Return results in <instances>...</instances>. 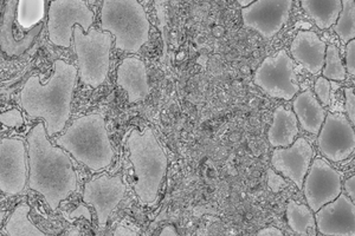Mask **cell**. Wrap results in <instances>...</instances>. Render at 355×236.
Listing matches in <instances>:
<instances>
[{
	"label": "cell",
	"instance_id": "cell-4",
	"mask_svg": "<svg viewBox=\"0 0 355 236\" xmlns=\"http://www.w3.org/2000/svg\"><path fill=\"white\" fill-rule=\"evenodd\" d=\"M127 148L137 180L134 183V192L142 204L154 203L168 167L165 150L157 142L150 127H146L142 132L137 130L130 132Z\"/></svg>",
	"mask_w": 355,
	"mask_h": 236
},
{
	"label": "cell",
	"instance_id": "cell-32",
	"mask_svg": "<svg viewBox=\"0 0 355 236\" xmlns=\"http://www.w3.org/2000/svg\"><path fill=\"white\" fill-rule=\"evenodd\" d=\"M343 188L346 190V195H347L352 201L355 200V176L349 177L347 180L345 181L343 183Z\"/></svg>",
	"mask_w": 355,
	"mask_h": 236
},
{
	"label": "cell",
	"instance_id": "cell-20",
	"mask_svg": "<svg viewBox=\"0 0 355 236\" xmlns=\"http://www.w3.org/2000/svg\"><path fill=\"white\" fill-rule=\"evenodd\" d=\"M299 120L294 111L279 105L272 114V123L268 130V140L274 148H286L293 145L299 135Z\"/></svg>",
	"mask_w": 355,
	"mask_h": 236
},
{
	"label": "cell",
	"instance_id": "cell-7",
	"mask_svg": "<svg viewBox=\"0 0 355 236\" xmlns=\"http://www.w3.org/2000/svg\"><path fill=\"white\" fill-rule=\"evenodd\" d=\"M94 20L95 15L83 0H53L48 10L49 39L55 46L69 48L73 44V28L80 25L88 33Z\"/></svg>",
	"mask_w": 355,
	"mask_h": 236
},
{
	"label": "cell",
	"instance_id": "cell-26",
	"mask_svg": "<svg viewBox=\"0 0 355 236\" xmlns=\"http://www.w3.org/2000/svg\"><path fill=\"white\" fill-rule=\"evenodd\" d=\"M322 76L328 80H338V82H343L347 77V71L340 57L339 48H336L335 45H328L326 48Z\"/></svg>",
	"mask_w": 355,
	"mask_h": 236
},
{
	"label": "cell",
	"instance_id": "cell-8",
	"mask_svg": "<svg viewBox=\"0 0 355 236\" xmlns=\"http://www.w3.org/2000/svg\"><path fill=\"white\" fill-rule=\"evenodd\" d=\"M254 83L268 96L276 100H291L300 92L295 73L294 60L287 50H279L266 57L254 71Z\"/></svg>",
	"mask_w": 355,
	"mask_h": 236
},
{
	"label": "cell",
	"instance_id": "cell-29",
	"mask_svg": "<svg viewBox=\"0 0 355 236\" xmlns=\"http://www.w3.org/2000/svg\"><path fill=\"white\" fill-rule=\"evenodd\" d=\"M345 98H346V114L352 125H355V95L354 87L345 89Z\"/></svg>",
	"mask_w": 355,
	"mask_h": 236
},
{
	"label": "cell",
	"instance_id": "cell-35",
	"mask_svg": "<svg viewBox=\"0 0 355 236\" xmlns=\"http://www.w3.org/2000/svg\"><path fill=\"white\" fill-rule=\"evenodd\" d=\"M114 235L115 236H137V234L133 230H130V228H127V227H123V226H119L116 229H115V232H114Z\"/></svg>",
	"mask_w": 355,
	"mask_h": 236
},
{
	"label": "cell",
	"instance_id": "cell-25",
	"mask_svg": "<svg viewBox=\"0 0 355 236\" xmlns=\"http://www.w3.org/2000/svg\"><path fill=\"white\" fill-rule=\"evenodd\" d=\"M341 12L331 28L343 44H347L349 40L355 38V4L354 0H341Z\"/></svg>",
	"mask_w": 355,
	"mask_h": 236
},
{
	"label": "cell",
	"instance_id": "cell-33",
	"mask_svg": "<svg viewBox=\"0 0 355 236\" xmlns=\"http://www.w3.org/2000/svg\"><path fill=\"white\" fill-rule=\"evenodd\" d=\"M85 217L89 222H92V217H90V212H89V209L83 206V203L80 204L78 206V208L76 210H73V212H70V217Z\"/></svg>",
	"mask_w": 355,
	"mask_h": 236
},
{
	"label": "cell",
	"instance_id": "cell-17",
	"mask_svg": "<svg viewBox=\"0 0 355 236\" xmlns=\"http://www.w3.org/2000/svg\"><path fill=\"white\" fill-rule=\"evenodd\" d=\"M327 44L314 31L301 30L291 42V58L311 75H319L324 64Z\"/></svg>",
	"mask_w": 355,
	"mask_h": 236
},
{
	"label": "cell",
	"instance_id": "cell-30",
	"mask_svg": "<svg viewBox=\"0 0 355 236\" xmlns=\"http://www.w3.org/2000/svg\"><path fill=\"white\" fill-rule=\"evenodd\" d=\"M346 71L348 75H355V40L352 39L346 44Z\"/></svg>",
	"mask_w": 355,
	"mask_h": 236
},
{
	"label": "cell",
	"instance_id": "cell-11",
	"mask_svg": "<svg viewBox=\"0 0 355 236\" xmlns=\"http://www.w3.org/2000/svg\"><path fill=\"white\" fill-rule=\"evenodd\" d=\"M318 135L320 152L326 160L339 163L353 155L354 125H351L345 114H327Z\"/></svg>",
	"mask_w": 355,
	"mask_h": 236
},
{
	"label": "cell",
	"instance_id": "cell-36",
	"mask_svg": "<svg viewBox=\"0 0 355 236\" xmlns=\"http://www.w3.org/2000/svg\"><path fill=\"white\" fill-rule=\"evenodd\" d=\"M160 236H178V232L173 226H166L160 232Z\"/></svg>",
	"mask_w": 355,
	"mask_h": 236
},
{
	"label": "cell",
	"instance_id": "cell-31",
	"mask_svg": "<svg viewBox=\"0 0 355 236\" xmlns=\"http://www.w3.org/2000/svg\"><path fill=\"white\" fill-rule=\"evenodd\" d=\"M268 185L272 192H279L283 190L284 187H287V182L279 176L272 169H268Z\"/></svg>",
	"mask_w": 355,
	"mask_h": 236
},
{
	"label": "cell",
	"instance_id": "cell-22",
	"mask_svg": "<svg viewBox=\"0 0 355 236\" xmlns=\"http://www.w3.org/2000/svg\"><path fill=\"white\" fill-rule=\"evenodd\" d=\"M30 212L31 207L26 202L18 204L5 224V234L8 236H45L44 233L28 220Z\"/></svg>",
	"mask_w": 355,
	"mask_h": 236
},
{
	"label": "cell",
	"instance_id": "cell-5",
	"mask_svg": "<svg viewBox=\"0 0 355 236\" xmlns=\"http://www.w3.org/2000/svg\"><path fill=\"white\" fill-rule=\"evenodd\" d=\"M100 28L112 33L115 48L125 53H139L150 39V20L137 0H103Z\"/></svg>",
	"mask_w": 355,
	"mask_h": 236
},
{
	"label": "cell",
	"instance_id": "cell-37",
	"mask_svg": "<svg viewBox=\"0 0 355 236\" xmlns=\"http://www.w3.org/2000/svg\"><path fill=\"white\" fill-rule=\"evenodd\" d=\"M239 3V6H242V8H248L249 5L252 4L256 0H236Z\"/></svg>",
	"mask_w": 355,
	"mask_h": 236
},
{
	"label": "cell",
	"instance_id": "cell-1",
	"mask_svg": "<svg viewBox=\"0 0 355 236\" xmlns=\"http://www.w3.org/2000/svg\"><path fill=\"white\" fill-rule=\"evenodd\" d=\"M28 154V188L41 194L49 207L56 210L77 188L73 161L61 147L49 140L44 122L33 127L26 137Z\"/></svg>",
	"mask_w": 355,
	"mask_h": 236
},
{
	"label": "cell",
	"instance_id": "cell-13",
	"mask_svg": "<svg viewBox=\"0 0 355 236\" xmlns=\"http://www.w3.org/2000/svg\"><path fill=\"white\" fill-rule=\"evenodd\" d=\"M125 190L127 189L120 174L115 176L105 174L85 183L83 202L95 208L98 228L103 229L107 226L110 214L125 197Z\"/></svg>",
	"mask_w": 355,
	"mask_h": 236
},
{
	"label": "cell",
	"instance_id": "cell-2",
	"mask_svg": "<svg viewBox=\"0 0 355 236\" xmlns=\"http://www.w3.org/2000/svg\"><path fill=\"white\" fill-rule=\"evenodd\" d=\"M77 77V66L56 60L45 84L40 77L30 76L21 89V108L30 118L43 120L49 138L63 131L70 120Z\"/></svg>",
	"mask_w": 355,
	"mask_h": 236
},
{
	"label": "cell",
	"instance_id": "cell-15",
	"mask_svg": "<svg viewBox=\"0 0 355 236\" xmlns=\"http://www.w3.org/2000/svg\"><path fill=\"white\" fill-rule=\"evenodd\" d=\"M314 154L311 143L299 137L289 147L275 149L271 155V165L276 172L293 181L297 188L302 189Z\"/></svg>",
	"mask_w": 355,
	"mask_h": 236
},
{
	"label": "cell",
	"instance_id": "cell-3",
	"mask_svg": "<svg viewBox=\"0 0 355 236\" xmlns=\"http://www.w3.org/2000/svg\"><path fill=\"white\" fill-rule=\"evenodd\" d=\"M56 145L93 172L108 168L114 160L113 145L105 118L100 114L73 120L64 134L57 138Z\"/></svg>",
	"mask_w": 355,
	"mask_h": 236
},
{
	"label": "cell",
	"instance_id": "cell-34",
	"mask_svg": "<svg viewBox=\"0 0 355 236\" xmlns=\"http://www.w3.org/2000/svg\"><path fill=\"white\" fill-rule=\"evenodd\" d=\"M257 235L259 236H282L283 232L281 229L277 228V227H274V226H269V227H266V228L261 229L257 232Z\"/></svg>",
	"mask_w": 355,
	"mask_h": 236
},
{
	"label": "cell",
	"instance_id": "cell-18",
	"mask_svg": "<svg viewBox=\"0 0 355 236\" xmlns=\"http://www.w3.org/2000/svg\"><path fill=\"white\" fill-rule=\"evenodd\" d=\"M116 83L125 90L130 105L145 100L150 92L145 62L137 57H125L117 68Z\"/></svg>",
	"mask_w": 355,
	"mask_h": 236
},
{
	"label": "cell",
	"instance_id": "cell-24",
	"mask_svg": "<svg viewBox=\"0 0 355 236\" xmlns=\"http://www.w3.org/2000/svg\"><path fill=\"white\" fill-rule=\"evenodd\" d=\"M44 17L45 0H18L17 21L25 33L42 24Z\"/></svg>",
	"mask_w": 355,
	"mask_h": 236
},
{
	"label": "cell",
	"instance_id": "cell-14",
	"mask_svg": "<svg viewBox=\"0 0 355 236\" xmlns=\"http://www.w3.org/2000/svg\"><path fill=\"white\" fill-rule=\"evenodd\" d=\"M315 224L320 234L328 236H355V204L341 192L315 212Z\"/></svg>",
	"mask_w": 355,
	"mask_h": 236
},
{
	"label": "cell",
	"instance_id": "cell-23",
	"mask_svg": "<svg viewBox=\"0 0 355 236\" xmlns=\"http://www.w3.org/2000/svg\"><path fill=\"white\" fill-rule=\"evenodd\" d=\"M288 224L296 234L308 235L309 229H316L314 212L306 204H300L294 200L288 201L286 210Z\"/></svg>",
	"mask_w": 355,
	"mask_h": 236
},
{
	"label": "cell",
	"instance_id": "cell-19",
	"mask_svg": "<svg viewBox=\"0 0 355 236\" xmlns=\"http://www.w3.org/2000/svg\"><path fill=\"white\" fill-rule=\"evenodd\" d=\"M293 111L304 131L318 135L327 112L311 89L297 93L293 102Z\"/></svg>",
	"mask_w": 355,
	"mask_h": 236
},
{
	"label": "cell",
	"instance_id": "cell-16",
	"mask_svg": "<svg viewBox=\"0 0 355 236\" xmlns=\"http://www.w3.org/2000/svg\"><path fill=\"white\" fill-rule=\"evenodd\" d=\"M18 0H6L0 25V46L8 57H21L33 46L43 28V23L25 33L17 21Z\"/></svg>",
	"mask_w": 355,
	"mask_h": 236
},
{
	"label": "cell",
	"instance_id": "cell-6",
	"mask_svg": "<svg viewBox=\"0 0 355 236\" xmlns=\"http://www.w3.org/2000/svg\"><path fill=\"white\" fill-rule=\"evenodd\" d=\"M113 35L90 28L88 33L76 25L73 28V51L76 53L78 76L90 88H100L105 83L110 66Z\"/></svg>",
	"mask_w": 355,
	"mask_h": 236
},
{
	"label": "cell",
	"instance_id": "cell-9",
	"mask_svg": "<svg viewBox=\"0 0 355 236\" xmlns=\"http://www.w3.org/2000/svg\"><path fill=\"white\" fill-rule=\"evenodd\" d=\"M28 181V154L21 137H5L0 142V189L16 197Z\"/></svg>",
	"mask_w": 355,
	"mask_h": 236
},
{
	"label": "cell",
	"instance_id": "cell-12",
	"mask_svg": "<svg viewBox=\"0 0 355 236\" xmlns=\"http://www.w3.org/2000/svg\"><path fill=\"white\" fill-rule=\"evenodd\" d=\"M294 0H256L242 8L244 28L256 31L266 40L274 38L287 24Z\"/></svg>",
	"mask_w": 355,
	"mask_h": 236
},
{
	"label": "cell",
	"instance_id": "cell-21",
	"mask_svg": "<svg viewBox=\"0 0 355 236\" xmlns=\"http://www.w3.org/2000/svg\"><path fill=\"white\" fill-rule=\"evenodd\" d=\"M301 6L320 30H328L341 12V0H301Z\"/></svg>",
	"mask_w": 355,
	"mask_h": 236
},
{
	"label": "cell",
	"instance_id": "cell-28",
	"mask_svg": "<svg viewBox=\"0 0 355 236\" xmlns=\"http://www.w3.org/2000/svg\"><path fill=\"white\" fill-rule=\"evenodd\" d=\"M1 125L8 128L18 129L24 125V118L21 112L17 108L10 109L8 111H4L0 116Z\"/></svg>",
	"mask_w": 355,
	"mask_h": 236
},
{
	"label": "cell",
	"instance_id": "cell-27",
	"mask_svg": "<svg viewBox=\"0 0 355 236\" xmlns=\"http://www.w3.org/2000/svg\"><path fill=\"white\" fill-rule=\"evenodd\" d=\"M331 82L321 76L316 80L314 85L315 96L319 100L320 103L324 107H328L331 105Z\"/></svg>",
	"mask_w": 355,
	"mask_h": 236
},
{
	"label": "cell",
	"instance_id": "cell-10",
	"mask_svg": "<svg viewBox=\"0 0 355 236\" xmlns=\"http://www.w3.org/2000/svg\"><path fill=\"white\" fill-rule=\"evenodd\" d=\"M304 199L311 212H318L322 206L335 200L343 192L341 174L327 161L316 157L311 161L302 185Z\"/></svg>",
	"mask_w": 355,
	"mask_h": 236
}]
</instances>
